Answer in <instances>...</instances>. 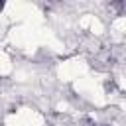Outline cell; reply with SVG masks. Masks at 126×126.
Masks as SVG:
<instances>
[{"label":"cell","mask_w":126,"mask_h":126,"mask_svg":"<svg viewBox=\"0 0 126 126\" xmlns=\"http://www.w3.org/2000/svg\"><path fill=\"white\" fill-rule=\"evenodd\" d=\"M94 126H104V124H94Z\"/></svg>","instance_id":"1"},{"label":"cell","mask_w":126,"mask_h":126,"mask_svg":"<svg viewBox=\"0 0 126 126\" xmlns=\"http://www.w3.org/2000/svg\"><path fill=\"white\" fill-rule=\"evenodd\" d=\"M2 8H4V6H2V4H0V10H2Z\"/></svg>","instance_id":"2"}]
</instances>
